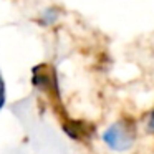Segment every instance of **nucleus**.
<instances>
[{
    "mask_svg": "<svg viewBox=\"0 0 154 154\" xmlns=\"http://www.w3.org/2000/svg\"><path fill=\"white\" fill-rule=\"evenodd\" d=\"M134 128L128 121H118L103 133V141L113 151H128L134 144Z\"/></svg>",
    "mask_w": 154,
    "mask_h": 154,
    "instance_id": "nucleus-1",
    "label": "nucleus"
},
{
    "mask_svg": "<svg viewBox=\"0 0 154 154\" xmlns=\"http://www.w3.org/2000/svg\"><path fill=\"white\" fill-rule=\"evenodd\" d=\"M63 131L73 139H88L93 133V128L86 123H81V121H73V119H66L63 123Z\"/></svg>",
    "mask_w": 154,
    "mask_h": 154,
    "instance_id": "nucleus-2",
    "label": "nucleus"
},
{
    "mask_svg": "<svg viewBox=\"0 0 154 154\" xmlns=\"http://www.w3.org/2000/svg\"><path fill=\"white\" fill-rule=\"evenodd\" d=\"M58 18V12L55 8H47L45 12H42V23L43 25H48V23H53L55 20Z\"/></svg>",
    "mask_w": 154,
    "mask_h": 154,
    "instance_id": "nucleus-3",
    "label": "nucleus"
},
{
    "mask_svg": "<svg viewBox=\"0 0 154 154\" xmlns=\"http://www.w3.org/2000/svg\"><path fill=\"white\" fill-rule=\"evenodd\" d=\"M4 103H5V83L2 80V75H0V109H2Z\"/></svg>",
    "mask_w": 154,
    "mask_h": 154,
    "instance_id": "nucleus-4",
    "label": "nucleus"
},
{
    "mask_svg": "<svg viewBox=\"0 0 154 154\" xmlns=\"http://www.w3.org/2000/svg\"><path fill=\"white\" fill-rule=\"evenodd\" d=\"M147 128H149V131H154V109L151 111V114H149V123H147Z\"/></svg>",
    "mask_w": 154,
    "mask_h": 154,
    "instance_id": "nucleus-5",
    "label": "nucleus"
}]
</instances>
